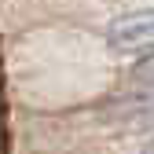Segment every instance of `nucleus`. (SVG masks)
<instances>
[{
    "mask_svg": "<svg viewBox=\"0 0 154 154\" xmlns=\"http://www.w3.org/2000/svg\"><path fill=\"white\" fill-rule=\"evenodd\" d=\"M143 154H154V140H150V143H147V147H143Z\"/></svg>",
    "mask_w": 154,
    "mask_h": 154,
    "instance_id": "3",
    "label": "nucleus"
},
{
    "mask_svg": "<svg viewBox=\"0 0 154 154\" xmlns=\"http://www.w3.org/2000/svg\"><path fill=\"white\" fill-rule=\"evenodd\" d=\"M106 41H110V48H118L125 55H143V51L150 55L154 51V8L118 15L106 26Z\"/></svg>",
    "mask_w": 154,
    "mask_h": 154,
    "instance_id": "1",
    "label": "nucleus"
},
{
    "mask_svg": "<svg viewBox=\"0 0 154 154\" xmlns=\"http://www.w3.org/2000/svg\"><path fill=\"white\" fill-rule=\"evenodd\" d=\"M136 81H140V85H147V88H154V51H150L147 59L136 66Z\"/></svg>",
    "mask_w": 154,
    "mask_h": 154,
    "instance_id": "2",
    "label": "nucleus"
}]
</instances>
